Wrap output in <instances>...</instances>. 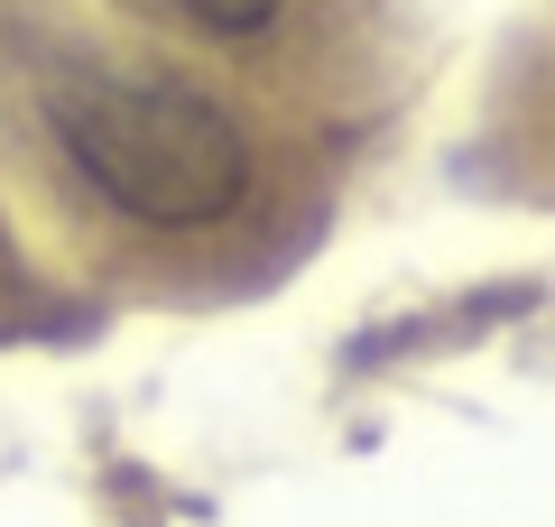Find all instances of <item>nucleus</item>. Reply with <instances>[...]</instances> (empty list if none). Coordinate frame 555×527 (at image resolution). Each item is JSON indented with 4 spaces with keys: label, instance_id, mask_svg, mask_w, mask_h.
Returning <instances> with one entry per match:
<instances>
[{
    "label": "nucleus",
    "instance_id": "2",
    "mask_svg": "<svg viewBox=\"0 0 555 527\" xmlns=\"http://www.w3.org/2000/svg\"><path fill=\"white\" fill-rule=\"evenodd\" d=\"M167 10H185L195 28H222V38H250V28H269L287 0H167Z\"/></svg>",
    "mask_w": 555,
    "mask_h": 527
},
{
    "label": "nucleus",
    "instance_id": "1",
    "mask_svg": "<svg viewBox=\"0 0 555 527\" xmlns=\"http://www.w3.org/2000/svg\"><path fill=\"white\" fill-rule=\"evenodd\" d=\"M56 139L93 195L120 204L130 222L158 232H195L222 222L250 195V139L214 93L167 75H83L56 93Z\"/></svg>",
    "mask_w": 555,
    "mask_h": 527
}]
</instances>
